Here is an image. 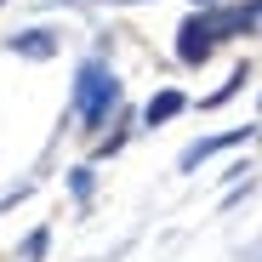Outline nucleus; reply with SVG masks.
Masks as SVG:
<instances>
[{
	"instance_id": "nucleus-1",
	"label": "nucleus",
	"mask_w": 262,
	"mask_h": 262,
	"mask_svg": "<svg viewBox=\"0 0 262 262\" xmlns=\"http://www.w3.org/2000/svg\"><path fill=\"white\" fill-rule=\"evenodd\" d=\"M120 108V80H114V69L108 63H80V74H74V114L85 120V125H108V114Z\"/></svg>"
},
{
	"instance_id": "nucleus-2",
	"label": "nucleus",
	"mask_w": 262,
	"mask_h": 262,
	"mask_svg": "<svg viewBox=\"0 0 262 262\" xmlns=\"http://www.w3.org/2000/svg\"><path fill=\"white\" fill-rule=\"evenodd\" d=\"M205 23H211V34L216 40H234V34H251V29H262V0H245V6H205Z\"/></svg>"
},
{
	"instance_id": "nucleus-3",
	"label": "nucleus",
	"mask_w": 262,
	"mask_h": 262,
	"mask_svg": "<svg viewBox=\"0 0 262 262\" xmlns=\"http://www.w3.org/2000/svg\"><path fill=\"white\" fill-rule=\"evenodd\" d=\"M216 46H223V40L211 34V23H205V12L194 6V12L183 17V29H177V57H183L188 69H200V63H205V57L216 52Z\"/></svg>"
},
{
	"instance_id": "nucleus-4",
	"label": "nucleus",
	"mask_w": 262,
	"mask_h": 262,
	"mask_svg": "<svg viewBox=\"0 0 262 262\" xmlns=\"http://www.w3.org/2000/svg\"><path fill=\"white\" fill-rule=\"evenodd\" d=\"M251 137H256L251 125H234V131H216V137H200V143H188V148H183V160H177V165H183V171H200L211 154H223V148H239V143H251Z\"/></svg>"
},
{
	"instance_id": "nucleus-5",
	"label": "nucleus",
	"mask_w": 262,
	"mask_h": 262,
	"mask_svg": "<svg viewBox=\"0 0 262 262\" xmlns=\"http://www.w3.org/2000/svg\"><path fill=\"white\" fill-rule=\"evenodd\" d=\"M188 108V97L183 92H154L148 97V108H143V125H165V120H177Z\"/></svg>"
},
{
	"instance_id": "nucleus-6",
	"label": "nucleus",
	"mask_w": 262,
	"mask_h": 262,
	"mask_svg": "<svg viewBox=\"0 0 262 262\" xmlns=\"http://www.w3.org/2000/svg\"><path fill=\"white\" fill-rule=\"evenodd\" d=\"M12 52H17V57H52L57 40H52L46 29H23V34H12Z\"/></svg>"
},
{
	"instance_id": "nucleus-7",
	"label": "nucleus",
	"mask_w": 262,
	"mask_h": 262,
	"mask_svg": "<svg viewBox=\"0 0 262 262\" xmlns=\"http://www.w3.org/2000/svg\"><path fill=\"white\" fill-rule=\"evenodd\" d=\"M245 80H251V69H234V74H228V80H223V85H216V92L205 97V108H216V103H228V97L239 92V85H245Z\"/></svg>"
},
{
	"instance_id": "nucleus-8",
	"label": "nucleus",
	"mask_w": 262,
	"mask_h": 262,
	"mask_svg": "<svg viewBox=\"0 0 262 262\" xmlns=\"http://www.w3.org/2000/svg\"><path fill=\"white\" fill-rule=\"evenodd\" d=\"M69 188H74V200H92V188H97V177H92V165H80L74 177H69Z\"/></svg>"
},
{
	"instance_id": "nucleus-9",
	"label": "nucleus",
	"mask_w": 262,
	"mask_h": 262,
	"mask_svg": "<svg viewBox=\"0 0 262 262\" xmlns=\"http://www.w3.org/2000/svg\"><path fill=\"white\" fill-rule=\"evenodd\" d=\"M23 256H29V262H40V256H46V228H40V234H29V245H23Z\"/></svg>"
},
{
	"instance_id": "nucleus-10",
	"label": "nucleus",
	"mask_w": 262,
	"mask_h": 262,
	"mask_svg": "<svg viewBox=\"0 0 262 262\" xmlns=\"http://www.w3.org/2000/svg\"><path fill=\"white\" fill-rule=\"evenodd\" d=\"M194 6H216V0H194Z\"/></svg>"
},
{
	"instance_id": "nucleus-11",
	"label": "nucleus",
	"mask_w": 262,
	"mask_h": 262,
	"mask_svg": "<svg viewBox=\"0 0 262 262\" xmlns=\"http://www.w3.org/2000/svg\"><path fill=\"white\" fill-rule=\"evenodd\" d=\"M108 6H131V0H108Z\"/></svg>"
}]
</instances>
